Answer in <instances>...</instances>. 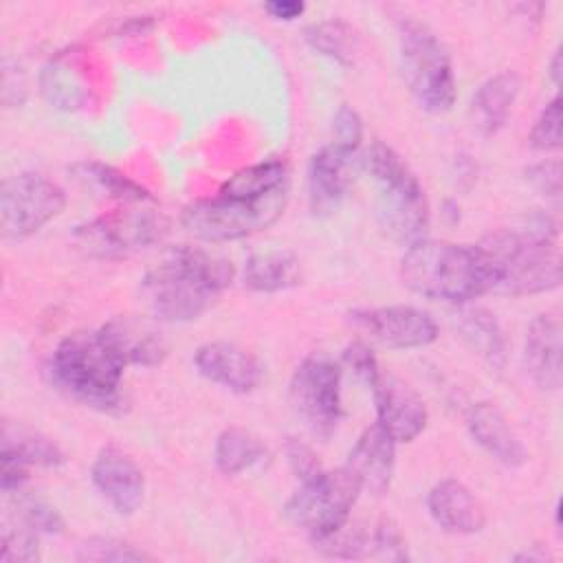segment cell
Instances as JSON below:
<instances>
[{
    "label": "cell",
    "instance_id": "30",
    "mask_svg": "<svg viewBox=\"0 0 563 563\" xmlns=\"http://www.w3.org/2000/svg\"><path fill=\"white\" fill-rule=\"evenodd\" d=\"M303 37L319 55L330 57L336 64L350 66L354 62L358 37L354 29L341 20L314 22L303 31Z\"/></svg>",
    "mask_w": 563,
    "mask_h": 563
},
{
    "label": "cell",
    "instance_id": "14",
    "mask_svg": "<svg viewBox=\"0 0 563 563\" xmlns=\"http://www.w3.org/2000/svg\"><path fill=\"white\" fill-rule=\"evenodd\" d=\"M312 545L325 556L334 559H369L380 556L389 561H405L407 545L396 523L380 519L376 523H343L332 534L314 539Z\"/></svg>",
    "mask_w": 563,
    "mask_h": 563
},
{
    "label": "cell",
    "instance_id": "1",
    "mask_svg": "<svg viewBox=\"0 0 563 563\" xmlns=\"http://www.w3.org/2000/svg\"><path fill=\"white\" fill-rule=\"evenodd\" d=\"M559 229L545 211H526L510 227L488 233L475 244L488 292L537 295L561 284V253L556 246Z\"/></svg>",
    "mask_w": 563,
    "mask_h": 563
},
{
    "label": "cell",
    "instance_id": "39",
    "mask_svg": "<svg viewBox=\"0 0 563 563\" xmlns=\"http://www.w3.org/2000/svg\"><path fill=\"white\" fill-rule=\"evenodd\" d=\"M286 455H288L290 468L295 471V475L299 479H303V477H308V475H312V473H317L321 468L317 457H314V453L310 451V446H306L299 440H290L286 444Z\"/></svg>",
    "mask_w": 563,
    "mask_h": 563
},
{
    "label": "cell",
    "instance_id": "42",
    "mask_svg": "<svg viewBox=\"0 0 563 563\" xmlns=\"http://www.w3.org/2000/svg\"><path fill=\"white\" fill-rule=\"evenodd\" d=\"M515 559L517 561H545L548 559V554L545 552H534V550H526V552H519V554H515Z\"/></svg>",
    "mask_w": 563,
    "mask_h": 563
},
{
    "label": "cell",
    "instance_id": "9",
    "mask_svg": "<svg viewBox=\"0 0 563 563\" xmlns=\"http://www.w3.org/2000/svg\"><path fill=\"white\" fill-rule=\"evenodd\" d=\"M341 365L325 354L306 356L292 372L288 402L303 427L328 440L341 420Z\"/></svg>",
    "mask_w": 563,
    "mask_h": 563
},
{
    "label": "cell",
    "instance_id": "32",
    "mask_svg": "<svg viewBox=\"0 0 563 563\" xmlns=\"http://www.w3.org/2000/svg\"><path fill=\"white\" fill-rule=\"evenodd\" d=\"M77 559L79 561H99V563H103V561L125 563V561H145L150 556L128 541H121L114 537H90L79 545Z\"/></svg>",
    "mask_w": 563,
    "mask_h": 563
},
{
    "label": "cell",
    "instance_id": "27",
    "mask_svg": "<svg viewBox=\"0 0 563 563\" xmlns=\"http://www.w3.org/2000/svg\"><path fill=\"white\" fill-rule=\"evenodd\" d=\"M268 457L266 444L242 427L224 429L213 446V460L220 473L240 475Z\"/></svg>",
    "mask_w": 563,
    "mask_h": 563
},
{
    "label": "cell",
    "instance_id": "35",
    "mask_svg": "<svg viewBox=\"0 0 563 563\" xmlns=\"http://www.w3.org/2000/svg\"><path fill=\"white\" fill-rule=\"evenodd\" d=\"M523 174H526L528 185L537 194H541L545 198H554V200L561 198V163L556 158L532 163L526 167Z\"/></svg>",
    "mask_w": 563,
    "mask_h": 563
},
{
    "label": "cell",
    "instance_id": "36",
    "mask_svg": "<svg viewBox=\"0 0 563 563\" xmlns=\"http://www.w3.org/2000/svg\"><path fill=\"white\" fill-rule=\"evenodd\" d=\"M332 134L336 145L347 147V150H358L363 141V121L358 112L350 106H339V110L332 117Z\"/></svg>",
    "mask_w": 563,
    "mask_h": 563
},
{
    "label": "cell",
    "instance_id": "5",
    "mask_svg": "<svg viewBox=\"0 0 563 563\" xmlns=\"http://www.w3.org/2000/svg\"><path fill=\"white\" fill-rule=\"evenodd\" d=\"M363 167L376 183V220L383 233L405 246L427 238L429 200L418 176L385 143L376 141L363 154Z\"/></svg>",
    "mask_w": 563,
    "mask_h": 563
},
{
    "label": "cell",
    "instance_id": "40",
    "mask_svg": "<svg viewBox=\"0 0 563 563\" xmlns=\"http://www.w3.org/2000/svg\"><path fill=\"white\" fill-rule=\"evenodd\" d=\"M264 9L268 11L271 18L275 20H284V22H292L297 20L303 11H306V4L299 0H273V2H266Z\"/></svg>",
    "mask_w": 563,
    "mask_h": 563
},
{
    "label": "cell",
    "instance_id": "33",
    "mask_svg": "<svg viewBox=\"0 0 563 563\" xmlns=\"http://www.w3.org/2000/svg\"><path fill=\"white\" fill-rule=\"evenodd\" d=\"M15 497V519L26 523L31 530L37 534H59L64 530V519L55 506L37 497H22L20 493Z\"/></svg>",
    "mask_w": 563,
    "mask_h": 563
},
{
    "label": "cell",
    "instance_id": "23",
    "mask_svg": "<svg viewBox=\"0 0 563 563\" xmlns=\"http://www.w3.org/2000/svg\"><path fill=\"white\" fill-rule=\"evenodd\" d=\"M521 81L512 70L488 77L471 97L468 119L477 134L495 136L508 121L519 97Z\"/></svg>",
    "mask_w": 563,
    "mask_h": 563
},
{
    "label": "cell",
    "instance_id": "29",
    "mask_svg": "<svg viewBox=\"0 0 563 563\" xmlns=\"http://www.w3.org/2000/svg\"><path fill=\"white\" fill-rule=\"evenodd\" d=\"M20 462H24L29 468L31 466H42V468H57L64 462L62 449L48 440L46 435L15 424V422H4L2 429V451Z\"/></svg>",
    "mask_w": 563,
    "mask_h": 563
},
{
    "label": "cell",
    "instance_id": "7",
    "mask_svg": "<svg viewBox=\"0 0 563 563\" xmlns=\"http://www.w3.org/2000/svg\"><path fill=\"white\" fill-rule=\"evenodd\" d=\"M398 59L405 86L422 110L433 114L451 110L455 101L451 55L424 22L413 18L398 22Z\"/></svg>",
    "mask_w": 563,
    "mask_h": 563
},
{
    "label": "cell",
    "instance_id": "38",
    "mask_svg": "<svg viewBox=\"0 0 563 563\" xmlns=\"http://www.w3.org/2000/svg\"><path fill=\"white\" fill-rule=\"evenodd\" d=\"M0 462H2V468H0L2 493L4 495L22 493V488L29 479V466L9 453H0Z\"/></svg>",
    "mask_w": 563,
    "mask_h": 563
},
{
    "label": "cell",
    "instance_id": "17",
    "mask_svg": "<svg viewBox=\"0 0 563 563\" xmlns=\"http://www.w3.org/2000/svg\"><path fill=\"white\" fill-rule=\"evenodd\" d=\"M194 365L207 380L235 394L253 391L264 378L260 358L229 341L202 343L194 354Z\"/></svg>",
    "mask_w": 563,
    "mask_h": 563
},
{
    "label": "cell",
    "instance_id": "16",
    "mask_svg": "<svg viewBox=\"0 0 563 563\" xmlns=\"http://www.w3.org/2000/svg\"><path fill=\"white\" fill-rule=\"evenodd\" d=\"M376 402V424H380L394 442L416 440L429 420L422 398L396 376H378L372 385Z\"/></svg>",
    "mask_w": 563,
    "mask_h": 563
},
{
    "label": "cell",
    "instance_id": "12",
    "mask_svg": "<svg viewBox=\"0 0 563 563\" xmlns=\"http://www.w3.org/2000/svg\"><path fill=\"white\" fill-rule=\"evenodd\" d=\"M350 321L389 350L427 347L438 339V323L416 306L363 308L350 312Z\"/></svg>",
    "mask_w": 563,
    "mask_h": 563
},
{
    "label": "cell",
    "instance_id": "31",
    "mask_svg": "<svg viewBox=\"0 0 563 563\" xmlns=\"http://www.w3.org/2000/svg\"><path fill=\"white\" fill-rule=\"evenodd\" d=\"M40 534L26 523L15 519V523H4L0 537V561L2 563H33L40 559L37 548Z\"/></svg>",
    "mask_w": 563,
    "mask_h": 563
},
{
    "label": "cell",
    "instance_id": "34",
    "mask_svg": "<svg viewBox=\"0 0 563 563\" xmlns=\"http://www.w3.org/2000/svg\"><path fill=\"white\" fill-rule=\"evenodd\" d=\"M530 145L541 152H554L561 147V99L552 97L537 117L530 136Z\"/></svg>",
    "mask_w": 563,
    "mask_h": 563
},
{
    "label": "cell",
    "instance_id": "37",
    "mask_svg": "<svg viewBox=\"0 0 563 563\" xmlns=\"http://www.w3.org/2000/svg\"><path fill=\"white\" fill-rule=\"evenodd\" d=\"M341 361H343V365H345L347 369H352V374H354L358 380H363V383L369 385V387H372V385L378 380V376H380L374 352H372L365 343H361V341L350 343V345L343 350Z\"/></svg>",
    "mask_w": 563,
    "mask_h": 563
},
{
    "label": "cell",
    "instance_id": "11",
    "mask_svg": "<svg viewBox=\"0 0 563 563\" xmlns=\"http://www.w3.org/2000/svg\"><path fill=\"white\" fill-rule=\"evenodd\" d=\"M165 231V218L152 209H119L79 224L73 242L88 257L110 260L158 242Z\"/></svg>",
    "mask_w": 563,
    "mask_h": 563
},
{
    "label": "cell",
    "instance_id": "25",
    "mask_svg": "<svg viewBox=\"0 0 563 563\" xmlns=\"http://www.w3.org/2000/svg\"><path fill=\"white\" fill-rule=\"evenodd\" d=\"M455 325L462 339L495 369H501L506 363V336L495 319L484 308H464L455 314Z\"/></svg>",
    "mask_w": 563,
    "mask_h": 563
},
{
    "label": "cell",
    "instance_id": "19",
    "mask_svg": "<svg viewBox=\"0 0 563 563\" xmlns=\"http://www.w3.org/2000/svg\"><path fill=\"white\" fill-rule=\"evenodd\" d=\"M99 330L103 332V336L110 341V345L117 350V354L125 365L154 367V365H161L167 356L165 336L158 332V328L152 321L143 317L121 314L106 321Z\"/></svg>",
    "mask_w": 563,
    "mask_h": 563
},
{
    "label": "cell",
    "instance_id": "41",
    "mask_svg": "<svg viewBox=\"0 0 563 563\" xmlns=\"http://www.w3.org/2000/svg\"><path fill=\"white\" fill-rule=\"evenodd\" d=\"M550 77H552L554 86H559V81H561V48H556L550 59Z\"/></svg>",
    "mask_w": 563,
    "mask_h": 563
},
{
    "label": "cell",
    "instance_id": "8",
    "mask_svg": "<svg viewBox=\"0 0 563 563\" xmlns=\"http://www.w3.org/2000/svg\"><path fill=\"white\" fill-rule=\"evenodd\" d=\"M299 482V488L284 506V515L292 526L301 528L310 541L332 534L350 521L361 486L345 466L334 471L319 468Z\"/></svg>",
    "mask_w": 563,
    "mask_h": 563
},
{
    "label": "cell",
    "instance_id": "4",
    "mask_svg": "<svg viewBox=\"0 0 563 563\" xmlns=\"http://www.w3.org/2000/svg\"><path fill=\"white\" fill-rule=\"evenodd\" d=\"M400 277L411 292L455 306L488 292L486 271L475 244L424 238L407 246L400 260Z\"/></svg>",
    "mask_w": 563,
    "mask_h": 563
},
{
    "label": "cell",
    "instance_id": "20",
    "mask_svg": "<svg viewBox=\"0 0 563 563\" xmlns=\"http://www.w3.org/2000/svg\"><path fill=\"white\" fill-rule=\"evenodd\" d=\"M466 427L471 438L495 462L508 468H517L526 464L528 451L497 405L475 402L466 413Z\"/></svg>",
    "mask_w": 563,
    "mask_h": 563
},
{
    "label": "cell",
    "instance_id": "21",
    "mask_svg": "<svg viewBox=\"0 0 563 563\" xmlns=\"http://www.w3.org/2000/svg\"><path fill=\"white\" fill-rule=\"evenodd\" d=\"M427 510L435 526L451 534H475L486 523L479 499L457 479H440L427 495Z\"/></svg>",
    "mask_w": 563,
    "mask_h": 563
},
{
    "label": "cell",
    "instance_id": "6",
    "mask_svg": "<svg viewBox=\"0 0 563 563\" xmlns=\"http://www.w3.org/2000/svg\"><path fill=\"white\" fill-rule=\"evenodd\" d=\"M290 187L268 194H246L229 187L211 198H200L187 205L180 213V224L198 240L229 242L249 238L271 227L286 209Z\"/></svg>",
    "mask_w": 563,
    "mask_h": 563
},
{
    "label": "cell",
    "instance_id": "28",
    "mask_svg": "<svg viewBox=\"0 0 563 563\" xmlns=\"http://www.w3.org/2000/svg\"><path fill=\"white\" fill-rule=\"evenodd\" d=\"M73 174L88 191L101 194L106 198H114V200H123V202H132V205H139V202L143 205V202L152 200L147 189H143L139 183L123 176L114 167L97 163V161H84V163L73 165Z\"/></svg>",
    "mask_w": 563,
    "mask_h": 563
},
{
    "label": "cell",
    "instance_id": "18",
    "mask_svg": "<svg viewBox=\"0 0 563 563\" xmlns=\"http://www.w3.org/2000/svg\"><path fill=\"white\" fill-rule=\"evenodd\" d=\"M394 464V438L380 424H372L358 435L343 466L354 475V479L361 486V493L367 490L372 495H385L391 486Z\"/></svg>",
    "mask_w": 563,
    "mask_h": 563
},
{
    "label": "cell",
    "instance_id": "10",
    "mask_svg": "<svg viewBox=\"0 0 563 563\" xmlns=\"http://www.w3.org/2000/svg\"><path fill=\"white\" fill-rule=\"evenodd\" d=\"M66 207L64 189L42 174L9 176L0 189V229L4 240H26Z\"/></svg>",
    "mask_w": 563,
    "mask_h": 563
},
{
    "label": "cell",
    "instance_id": "22",
    "mask_svg": "<svg viewBox=\"0 0 563 563\" xmlns=\"http://www.w3.org/2000/svg\"><path fill=\"white\" fill-rule=\"evenodd\" d=\"M561 323L554 314H539L530 321L523 341V365L541 389L561 387Z\"/></svg>",
    "mask_w": 563,
    "mask_h": 563
},
{
    "label": "cell",
    "instance_id": "26",
    "mask_svg": "<svg viewBox=\"0 0 563 563\" xmlns=\"http://www.w3.org/2000/svg\"><path fill=\"white\" fill-rule=\"evenodd\" d=\"M40 88L46 101L62 110H77L88 99V88L84 84L81 70L73 55L53 57L40 75Z\"/></svg>",
    "mask_w": 563,
    "mask_h": 563
},
{
    "label": "cell",
    "instance_id": "13",
    "mask_svg": "<svg viewBox=\"0 0 563 563\" xmlns=\"http://www.w3.org/2000/svg\"><path fill=\"white\" fill-rule=\"evenodd\" d=\"M363 167L358 150L336 143L323 145L308 163V200L314 213H332L347 196L356 174Z\"/></svg>",
    "mask_w": 563,
    "mask_h": 563
},
{
    "label": "cell",
    "instance_id": "3",
    "mask_svg": "<svg viewBox=\"0 0 563 563\" xmlns=\"http://www.w3.org/2000/svg\"><path fill=\"white\" fill-rule=\"evenodd\" d=\"M125 363L101 330L64 336L48 363L51 383L73 400L103 413H123L121 394Z\"/></svg>",
    "mask_w": 563,
    "mask_h": 563
},
{
    "label": "cell",
    "instance_id": "24",
    "mask_svg": "<svg viewBox=\"0 0 563 563\" xmlns=\"http://www.w3.org/2000/svg\"><path fill=\"white\" fill-rule=\"evenodd\" d=\"M242 282L255 292H279L299 282V260L286 249L255 251L244 260Z\"/></svg>",
    "mask_w": 563,
    "mask_h": 563
},
{
    "label": "cell",
    "instance_id": "15",
    "mask_svg": "<svg viewBox=\"0 0 563 563\" xmlns=\"http://www.w3.org/2000/svg\"><path fill=\"white\" fill-rule=\"evenodd\" d=\"M90 479L101 497L119 512L134 515L145 497V477L141 466L119 446H103L92 466Z\"/></svg>",
    "mask_w": 563,
    "mask_h": 563
},
{
    "label": "cell",
    "instance_id": "2",
    "mask_svg": "<svg viewBox=\"0 0 563 563\" xmlns=\"http://www.w3.org/2000/svg\"><path fill=\"white\" fill-rule=\"evenodd\" d=\"M229 260L200 246L178 244L141 279L147 310L167 323H185L205 314L233 282Z\"/></svg>",
    "mask_w": 563,
    "mask_h": 563
}]
</instances>
